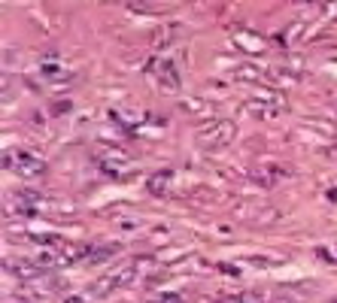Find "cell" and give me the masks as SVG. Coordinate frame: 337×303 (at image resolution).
I'll return each instance as SVG.
<instances>
[{"label": "cell", "mask_w": 337, "mask_h": 303, "mask_svg": "<svg viewBox=\"0 0 337 303\" xmlns=\"http://www.w3.org/2000/svg\"><path fill=\"white\" fill-rule=\"evenodd\" d=\"M3 167L15 176H40V173H46V161L28 149H9L3 155Z\"/></svg>", "instance_id": "6da1fadb"}, {"label": "cell", "mask_w": 337, "mask_h": 303, "mask_svg": "<svg viewBox=\"0 0 337 303\" xmlns=\"http://www.w3.org/2000/svg\"><path fill=\"white\" fill-rule=\"evenodd\" d=\"M234 136H237L234 122H210V125L198 128V143L203 149H210V152L225 149L228 143H234Z\"/></svg>", "instance_id": "7a4b0ae2"}, {"label": "cell", "mask_w": 337, "mask_h": 303, "mask_svg": "<svg viewBox=\"0 0 337 303\" xmlns=\"http://www.w3.org/2000/svg\"><path fill=\"white\" fill-rule=\"evenodd\" d=\"M134 279V267H125L119 270V273H109V276H101L91 288H88V294L95 297V300H101V297H106L109 291H116V288H122V285H128Z\"/></svg>", "instance_id": "3957f363"}, {"label": "cell", "mask_w": 337, "mask_h": 303, "mask_svg": "<svg viewBox=\"0 0 337 303\" xmlns=\"http://www.w3.org/2000/svg\"><path fill=\"white\" fill-rule=\"evenodd\" d=\"M98 167H101L106 176H125V173L134 170V161L125 158L122 152H103L101 158H98Z\"/></svg>", "instance_id": "277c9868"}, {"label": "cell", "mask_w": 337, "mask_h": 303, "mask_svg": "<svg viewBox=\"0 0 337 303\" xmlns=\"http://www.w3.org/2000/svg\"><path fill=\"white\" fill-rule=\"evenodd\" d=\"M170 170H158V173H152L149 179H146V188L152 191V194H164L167 191V185H170Z\"/></svg>", "instance_id": "5b68a950"}, {"label": "cell", "mask_w": 337, "mask_h": 303, "mask_svg": "<svg viewBox=\"0 0 337 303\" xmlns=\"http://www.w3.org/2000/svg\"><path fill=\"white\" fill-rule=\"evenodd\" d=\"M219 303H268L261 294H255V291H246V294H234V297H228V300H219Z\"/></svg>", "instance_id": "8992f818"}, {"label": "cell", "mask_w": 337, "mask_h": 303, "mask_svg": "<svg viewBox=\"0 0 337 303\" xmlns=\"http://www.w3.org/2000/svg\"><path fill=\"white\" fill-rule=\"evenodd\" d=\"M34 243H40V246H58V249H64V246H67V239H64V236H55V234L34 236Z\"/></svg>", "instance_id": "52a82bcc"}, {"label": "cell", "mask_w": 337, "mask_h": 303, "mask_svg": "<svg viewBox=\"0 0 337 303\" xmlns=\"http://www.w3.org/2000/svg\"><path fill=\"white\" fill-rule=\"evenodd\" d=\"M18 200L22 203H36L40 200V194H36V191H18Z\"/></svg>", "instance_id": "ba28073f"}, {"label": "cell", "mask_w": 337, "mask_h": 303, "mask_svg": "<svg viewBox=\"0 0 337 303\" xmlns=\"http://www.w3.org/2000/svg\"><path fill=\"white\" fill-rule=\"evenodd\" d=\"M219 270H222V273H228V276H240V270H237L234 264H219Z\"/></svg>", "instance_id": "9c48e42d"}, {"label": "cell", "mask_w": 337, "mask_h": 303, "mask_svg": "<svg viewBox=\"0 0 337 303\" xmlns=\"http://www.w3.org/2000/svg\"><path fill=\"white\" fill-rule=\"evenodd\" d=\"M276 303H295V300H276Z\"/></svg>", "instance_id": "30bf717a"}, {"label": "cell", "mask_w": 337, "mask_h": 303, "mask_svg": "<svg viewBox=\"0 0 337 303\" xmlns=\"http://www.w3.org/2000/svg\"><path fill=\"white\" fill-rule=\"evenodd\" d=\"M334 303H337V300H334Z\"/></svg>", "instance_id": "8fae6325"}]
</instances>
